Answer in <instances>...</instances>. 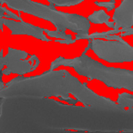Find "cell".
<instances>
[{
	"label": "cell",
	"instance_id": "1",
	"mask_svg": "<svg viewBox=\"0 0 133 133\" xmlns=\"http://www.w3.org/2000/svg\"><path fill=\"white\" fill-rule=\"evenodd\" d=\"M2 20L7 23L5 25L12 30L13 34H27V35H34V36L37 37V38H46L45 35H43L42 29L32 26V25L26 23H15V22H11L8 21V20H5L3 17H2Z\"/></svg>",
	"mask_w": 133,
	"mask_h": 133
},
{
	"label": "cell",
	"instance_id": "2",
	"mask_svg": "<svg viewBox=\"0 0 133 133\" xmlns=\"http://www.w3.org/2000/svg\"><path fill=\"white\" fill-rule=\"evenodd\" d=\"M93 16H96L95 17H92V16H89V19L93 22V23H104V22H107L108 19V16L105 14L103 11H100V12L94 13Z\"/></svg>",
	"mask_w": 133,
	"mask_h": 133
},
{
	"label": "cell",
	"instance_id": "3",
	"mask_svg": "<svg viewBox=\"0 0 133 133\" xmlns=\"http://www.w3.org/2000/svg\"><path fill=\"white\" fill-rule=\"evenodd\" d=\"M49 1H52V0H49Z\"/></svg>",
	"mask_w": 133,
	"mask_h": 133
}]
</instances>
